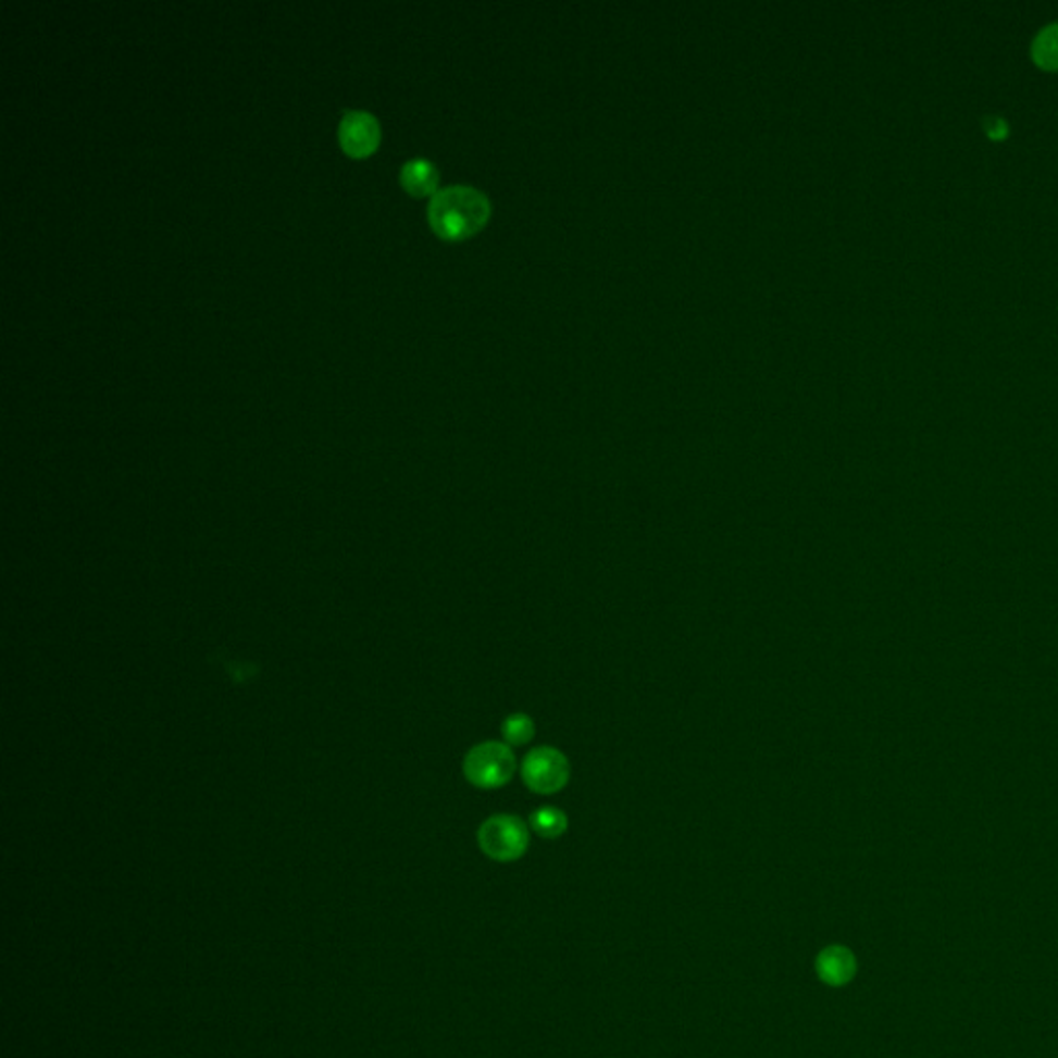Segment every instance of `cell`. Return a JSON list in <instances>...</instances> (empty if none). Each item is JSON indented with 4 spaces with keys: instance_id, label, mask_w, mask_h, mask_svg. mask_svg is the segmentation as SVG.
<instances>
[{
    "instance_id": "obj_1",
    "label": "cell",
    "mask_w": 1058,
    "mask_h": 1058,
    "mask_svg": "<svg viewBox=\"0 0 1058 1058\" xmlns=\"http://www.w3.org/2000/svg\"><path fill=\"white\" fill-rule=\"evenodd\" d=\"M490 217L488 197L474 187L436 190L428 206V224L445 240H463L484 228Z\"/></svg>"
},
{
    "instance_id": "obj_2",
    "label": "cell",
    "mask_w": 1058,
    "mask_h": 1058,
    "mask_svg": "<svg viewBox=\"0 0 1058 1058\" xmlns=\"http://www.w3.org/2000/svg\"><path fill=\"white\" fill-rule=\"evenodd\" d=\"M518 769L515 755L509 745L482 743L465 755L463 773L472 786L495 789L511 782Z\"/></svg>"
},
{
    "instance_id": "obj_3",
    "label": "cell",
    "mask_w": 1058,
    "mask_h": 1058,
    "mask_svg": "<svg viewBox=\"0 0 1058 1058\" xmlns=\"http://www.w3.org/2000/svg\"><path fill=\"white\" fill-rule=\"evenodd\" d=\"M480 850L497 862H515L530 846V831L513 814H495L477 831Z\"/></svg>"
},
{
    "instance_id": "obj_4",
    "label": "cell",
    "mask_w": 1058,
    "mask_h": 1058,
    "mask_svg": "<svg viewBox=\"0 0 1058 1058\" xmlns=\"http://www.w3.org/2000/svg\"><path fill=\"white\" fill-rule=\"evenodd\" d=\"M521 777L532 792L548 796L567 786L571 777V766L557 748H534L521 763Z\"/></svg>"
},
{
    "instance_id": "obj_5",
    "label": "cell",
    "mask_w": 1058,
    "mask_h": 1058,
    "mask_svg": "<svg viewBox=\"0 0 1058 1058\" xmlns=\"http://www.w3.org/2000/svg\"><path fill=\"white\" fill-rule=\"evenodd\" d=\"M381 144V125L371 112L348 110L339 123V146L352 158H366Z\"/></svg>"
},
{
    "instance_id": "obj_6",
    "label": "cell",
    "mask_w": 1058,
    "mask_h": 1058,
    "mask_svg": "<svg viewBox=\"0 0 1058 1058\" xmlns=\"http://www.w3.org/2000/svg\"><path fill=\"white\" fill-rule=\"evenodd\" d=\"M856 957L848 947L844 945H830L821 954L817 955L814 970L821 982L827 986L839 988L850 984L856 975Z\"/></svg>"
},
{
    "instance_id": "obj_7",
    "label": "cell",
    "mask_w": 1058,
    "mask_h": 1058,
    "mask_svg": "<svg viewBox=\"0 0 1058 1058\" xmlns=\"http://www.w3.org/2000/svg\"><path fill=\"white\" fill-rule=\"evenodd\" d=\"M401 187L406 188L414 197H426L435 192L438 187V170L433 162L424 158H415L406 162L399 174Z\"/></svg>"
},
{
    "instance_id": "obj_8",
    "label": "cell",
    "mask_w": 1058,
    "mask_h": 1058,
    "mask_svg": "<svg viewBox=\"0 0 1058 1058\" xmlns=\"http://www.w3.org/2000/svg\"><path fill=\"white\" fill-rule=\"evenodd\" d=\"M1032 57L1042 69H1058V23L1046 25L1032 43Z\"/></svg>"
},
{
    "instance_id": "obj_9",
    "label": "cell",
    "mask_w": 1058,
    "mask_h": 1058,
    "mask_svg": "<svg viewBox=\"0 0 1058 1058\" xmlns=\"http://www.w3.org/2000/svg\"><path fill=\"white\" fill-rule=\"evenodd\" d=\"M530 823H532V830L536 831L544 839H557L569 827L567 814L561 809H555V807H544V809L536 810L532 814Z\"/></svg>"
},
{
    "instance_id": "obj_10",
    "label": "cell",
    "mask_w": 1058,
    "mask_h": 1058,
    "mask_svg": "<svg viewBox=\"0 0 1058 1058\" xmlns=\"http://www.w3.org/2000/svg\"><path fill=\"white\" fill-rule=\"evenodd\" d=\"M536 726L530 715L525 713H513L505 720L502 724V736L509 747H523L534 738Z\"/></svg>"
}]
</instances>
